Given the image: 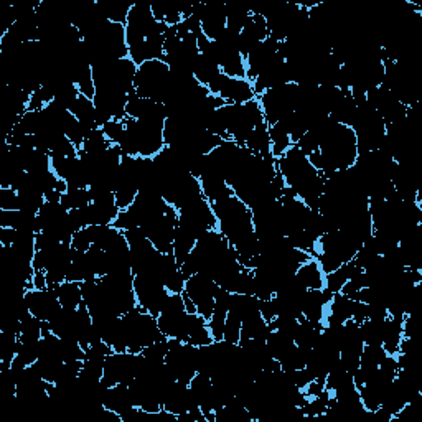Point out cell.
<instances>
[{"label":"cell","instance_id":"6da1fadb","mask_svg":"<svg viewBox=\"0 0 422 422\" xmlns=\"http://www.w3.org/2000/svg\"><path fill=\"white\" fill-rule=\"evenodd\" d=\"M318 152L322 155V170L320 173L323 177L353 167L358 157L355 130L350 125L335 123L328 134L325 135L323 142L320 144Z\"/></svg>","mask_w":422,"mask_h":422},{"label":"cell","instance_id":"7a4b0ae2","mask_svg":"<svg viewBox=\"0 0 422 422\" xmlns=\"http://www.w3.org/2000/svg\"><path fill=\"white\" fill-rule=\"evenodd\" d=\"M223 123L226 128L228 139L235 140L237 145L244 147L246 139L249 137L251 130L264 120L263 108L258 98L244 104H225L218 109Z\"/></svg>","mask_w":422,"mask_h":422},{"label":"cell","instance_id":"3957f363","mask_svg":"<svg viewBox=\"0 0 422 422\" xmlns=\"http://www.w3.org/2000/svg\"><path fill=\"white\" fill-rule=\"evenodd\" d=\"M120 318L124 323L128 352L130 353H140L145 347L165 338L159 328L157 318L140 309L139 305L130 312L124 314Z\"/></svg>","mask_w":422,"mask_h":422},{"label":"cell","instance_id":"277c9868","mask_svg":"<svg viewBox=\"0 0 422 422\" xmlns=\"http://www.w3.org/2000/svg\"><path fill=\"white\" fill-rule=\"evenodd\" d=\"M170 68L163 60H150L137 68L134 81L135 94L144 99H154L163 104L168 94Z\"/></svg>","mask_w":422,"mask_h":422},{"label":"cell","instance_id":"5b68a950","mask_svg":"<svg viewBox=\"0 0 422 422\" xmlns=\"http://www.w3.org/2000/svg\"><path fill=\"white\" fill-rule=\"evenodd\" d=\"M261 108H263L264 120L268 125L278 124L285 116L294 113L299 103V86L297 82H287V85L278 86V88L268 89L258 98Z\"/></svg>","mask_w":422,"mask_h":422},{"label":"cell","instance_id":"8992f818","mask_svg":"<svg viewBox=\"0 0 422 422\" xmlns=\"http://www.w3.org/2000/svg\"><path fill=\"white\" fill-rule=\"evenodd\" d=\"M168 353L165 356V365L170 368L177 381L190 385L197 375V355L198 347L185 343L178 338H168Z\"/></svg>","mask_w":422,"mask_h":422},{"label":"cell","instance_id":"52a82bcc","mask_svg":"<svg viewBox=\"0 0 422 422\" xmlns=\"http://www.w3.org/2000/svg\"><path fill=\"white\" fill-rule=\"evenodd\" d=\"M178 226L195 236L197 240L208 230H218V220L211 203L203 197L200 200L180 208L178 210Z\"/></svg>","mask_w":422,"mask_h":422},{"label":"cell","instance_id":"ba28073f","mask_svg":"<svg viewBox=\"0 0 422 422\" xmlns=\"http://www.w3.org/2000/svg\"><path fill=\"white\" fill-rule=\"evenodd\" d=\"M140 366V353L113 352L104 361L103 385L106 387L116 385H129L137 376Z\"/></svg>","mask_w":422,"mask_h":422},{"label":"cell","instance_id":"9c48e42d","mask_svg":"<svg viewBox=\"0 0 422 422\" xmlns=\"http://www.w3.org/2000/svg\"><path fill=\"white\" fill-rule=\"evenodd\" d=\"M218 284L213 280V278L205 273H197L192 275L190 279H187L185 283V292L188 297L192 299V302L195 304L197 314L201 315L205 320H210L213 315V309H215V294H216Z\"/></svg>","mask_w":422,"mask_h":422},{"label":"cell","instance_id":"30bf717a","mask_svg":"<svg viewBox=\"0 0 422 422\" xmlns=\"http://www.w3.org/2000/svg\"><path fill=\"white\" fill-rule=\"evenodd\" d=\"M60 287V285H58ZM58 287L48 285L46 289H28L25 292V302L30 309L33 317L50 322L61 310V304L58 300Z\"/></svg>","mask_w":422,"mask_h":422},{"label":"cell","instance_id":"8fae6325","mask_svg":"<svg viewBox=\"0 0 422 422\" xmlns=\"http://www.w3.org/2000/svg\"><path fill=\"white\" fill-rule=\"evenodd\" d=\"M226 30V6L205 4L201 13V32L208 40L215 42Z\"/></svg>","mask_w":422,"mask_h":422},{"label":"cell","instance_id":"7c38bea8","mask_svg":"<svg viewBox=\"0 0 422 422\" xmlns=\"http://www.w3.org/2000/svg\"><path fill=\"white\" fill-rule=\"evenodd\" d=\"M221 99H225L226 104H244L256 99L254 88L249 80H241V77H230L226 76L225 85L220 91Z\"/></svg>","mask_w":422,"mask_h":422},{"label":"cell","instance_id":"4fadbf2b","mask_svg":"<svg viewBox=\"0 0 422 422\" xmlns=\"http://www.w3.org/2000/svg\"><path fill=\"white\" fill-rule=\"evenodd\" d=\"M333 294L328 289H307L304 297V318L310 322H323Z\"/></svg>","mask_w":422,"mask_h":422},{"label":"cell","instance_id":"5bb4252c","mask_svg":"<svg viewBox=\"0 0 422 422\" xmlns=\"http://www.w3.org/2000/svg\"><path fill=\"white\" fill-rule=\"evenodd\" d=\"M103 406L119 416L135 407L132 397H130L129 385H116L108 387L103 396Z\"/></svg>","mask_w":422,"mask_h":422},{"label":"cell","instance_id":"9a60e30c","mask_svg":"<svg viewBox=\"0 0 422 422\" xmlns=\"http://www.w3.org/2000/svg\"><path fill=\"white\" fill-rule=\"evenodd\" d=\"M353 302L350 297L343 295L342 292L333 294L332 300H330L328 309H327V315H325L323 323L325 325H342L352 320V314H353Z\"/></svg>","mask_w":422,"mask_h":422},{"label":"cell","instance_id":"2e32d148","mask_svg":"<svg viewBox=\"0 0 422 422\" xmlns=\"http://www.w3.org/2000/svg\"><path fill=\"white\" fill-rule=\"evenodd\" d=\"M201 193L210 203L225 200V198L235 195L232 190L228 185L225 177L218 175V173H206V175L200 177Z\"/></svg>","mask_w":422,"mask_h":422},{"label":"cell","instance_id":"e0dca14e","mask_svg":"<svg viewBox=\"0 0 422 422\" xmlns=\"http://www.w3.org/2000/svg\"><path fill=\"white\" fill-rule=\"evenodd\" d=\"M98 279L94 269L91 268L88 256L86 252L73 249V259L70 268L66 271V280L68 283H85V280Z\"/></svg>","mask_w":422,"mask_h":422},{"label":"cell","instance_id":"ac0fdd59","mask_svg":"<svg viewBox=\"0 0 422 422\" xmlns=\"http://www.w3.org/2000/svg\"><path fill=\"white\" fill-rule=\"evenodd\" d=\"M70 113L75 116L77 123H80L86 130H88V132H91V130H96V129H101L98 125V120H96V108H94L93 99L80 94V98L76 99V103L70 108Z\"/></svg>","mask_w":422,"mask_h":422},{"label":"cell","instance_id":"d6986e66","mask_svg":"<svg viewBox=\"0 0 422 422\" xmlns=\"http://www.w3.org/2000/svg\"><path fill=\"white\" fill-rule=\"evenodd\" d=\"M323 327H325L323 322H310L307 318H300L299 328L294 337V343L300 348L312 350L315 343L318 342L320 335H322Z\"/></svg>","mask_w":422,"mask_h":422},{"label":"cell","instance_id":"ffe728a7","mask_svg":"<svg viewBox=\"0 0 422 422\" xmlns=\"http://www.w3.org/2000/svg\"><path fill=\"white\" fill-rule=\"evenodd\" d=\"M244 147L249 149L252 154L261 155V157H268L271 154V137H269V125L266 120L259 123L254 129L251 130L249 137L246 139Z\"/></svg>","mask_w":422,"mask_h":422},{"label":"cell","instance_id":"44dd1931","mask_svg":"<svg viewBox=\"0 0 422 422\" xmlns=\"http://www.w3.org/2000/svg\"><path fill=\"white\" fill-rule=\"evenodd\" d=\"M295 278L305 289H325V274L314 258L300 266Z\"/></svg>","mask_w":422,"mask_h":422},{"label":"cell","instance_id":"7402d4cb","mask_svg":"<svg viewBox=\"0 0 422 422\" xmlns=\"http://www.w3.org/2000/svg\"><path fill=\"white\" fill-rule=\"evenodd\" d=\"M271 332H273V328H271V325L261 317V314L251 315V317L242 320L241 323V340H249V338L266 340Z\"/></svg>","mask_w":422,"mask_h":422},{"label":"cell","instance_id":"603a6c76","mask_svg":"<svg viewBox=\"0 0 422 422\" xmlns=\"http://www.w3.org/2000/svg\"><path fill=\"white\" fill-rule=\"evenodd\" d=\"M361 271L363 269L358 268V266L353 263V259H352L350 263H345L338 269H335L333 273L325 275V289H328L332 294L340 292L347 280H350L353 275L361 273Z\"/></svg>","mask_w":422,"mask_h":422},{"label":"cell","instance_id":"cb8c5ba5","mask_svg":"<svg viewBox=\"0 0 422 422\" xmlns=\"http://www.w3.org/2000/svg\"><path fill=\"white\" fill-rule=\"evenodd\" d=\"M96 4L109 22L120 23V25H125L130 8L134 6V4L124 2V0H98Z\"/></svg>","mask_w":422,"mask_h":422},{"label":"cell","instance_id":"d4e9b609","mask_svg":"<svg viewBox=\"0 0 422 422\" xmlns=\"http://www.w3.org/2000/svg\"><path fill=\"white\" fill-rule=\"evenodd\" d=\"M230 312L241 318V322L251 315L259 314V299L247 294H231Z\"/></svg>","mask_w":422,"mask_h":422},{"label":"cell","instance_id":"484cf974","mask_svg":"<svg viewBox=\"0 0 422 422\" xmlns=\"http://www.w3.org/2000/svg\"><path fill=\"white\" fill-rule=\"evenodd\" d=\"M402 340V318H386L385 338H383V348L387 355L396 356L399 352V343Z\"/></svg>","mask_w":422,"mask_h":422},{"label":"cell","instance_id":"4316f807","mask_svg":"<svg viewBox=\"0 0 422 422\" xmlns=\"http://www.w3.org/2000/svg\"><path fill=\"white\" fill-rule=\"evenodd\" d=\"M266 345H268V350L271 353V356L274 358L275 361H283L285 356L289 355L290 352L295 348V343L292 338L285 337V335L279 333L278 330H273L269 333V337L266 338Z\"/></svg>","mask_w":422,"mask_h":422},{"label":"cell","instance_id":"83f0119b","mask_svg":"<svg viewBox=\"0 0 422 422\" xmlns=\"http://www.w3.org/2000/svg\"><path fill=\"white\" fill-rule=\"evenodd\" d=\"M195 244H197V237L193 235H190L188 231L182 230V228L178 226V223H177L175 236H173L172 252H173V256H175L178 266H180L183 261H185L187 256L193 251Z\"/></svg>","mask_w":422,"mask_h":422},{"label":"cell","instance_id":"f1b7e54d","mask_svg":"<svg viewBox=\"0 0 422 422\" xmlns=\"http://www.w3.org/2000/svg\"><path fill=\"white\" fill-rule=\"evenodd\" d=\"M111 145L114 144L109 142L108 137H106L103 132V129H96V130H91V132H88V135H86L85 144H82L80 152L91 155V157H99V155L108 152Z\"/></svg>","mask_w":422,"mask_h":422},{"label":"cell","instance_id":"f546056e","mask_svg":"<svg viewBox=\"0 0 422 422\" xmlns=\"http://www.w3.org/2000/svg\"><path fill=\"white\" fill-rule=\"evenodd\" d=\"M58 300H60L63 309L77 310L82 304V292L80 283H68L65 280L58 287Z\"/></svg>","mask_w":422,"mask_h":422},{"label":"cell","instance_id":"4dcf8cb0","mask_svg":"<svg viewBox=\"0 0 422 422\" xmlns=\"http://www.w3.org/2000/svg\"><path fill=\"white\" fill-rule=\"evenodd\" d=\"M269 137H271V154L274 159L283 157L287 150L292 147V140L287 130H285L280 124L269 125Z\"/></svg>","mask_w":422,"mask_h":422},{"label":"cell","instance_id":"1f68e13d","mask_svg":"<svg viewBox=\"0 0 422 422\" xmlns=\"http://www.w3.org/2000/svg\"><path fill=\"white\" fill-rule=\"evenodd\" d=\"M251 11L240 4H232V6H226V28L228 30L241 33L242 28L246 27V23L251 18Z\"/></svg>","mask_w":422,"mask_h":422},{"label":"cell","instance_id":"d6a6232c","mask_svg":"<svg viewBox=\"0 0 422 422\" xmlns=\"http://www.w3.org/2000/svg\"><path fill=\"white\" fill-rule=\"evenodd\" d=\"M220 73V66L215 65V63L210 60H206V58L201 55L198 56L195 65H193V76H195V80L200 82L201 86H206V88Z\"/></svg>","mask_w":422,"mask_h":422},{"label":"cell","instance_id":"836d02e7","mask_svg":"<svg viewBox=\"0 0 422 422\" xmlns=\"http://www.w3.org/2000/svg\"><path fill=\"white\" fill-rule=\"evenodd\" d=\"M385 320H366L363 322L361 327V337L365 345H383V338H385Z\"/></svg>","mask_w":422,"mask_h":422},{"label":"cell","instance_id":"e575fe53","mask_svg":"<svg viewBox=\"0 0 422 422\" xmlns=\"http://www.w3.org/2000/svg\"><path fill=\"white\" fill-rule=\"evenodd\" d=\"M40 340H30V338H20L18 337V350L15 358L20 360L23 365L32 366L35 365L38 356H40Z\"/></svg>","mask_w":422,"mask_h":422},{"label":"cell","instance_id":"d590c367","mask_svg":"<svg viewBox=\"0 0 422 422\" xmlns=\"http://www.w3.org/2000/svg\"><path fill=\"white\" fill-rule=\"evenodd\" d=\"M60 203L66 210H76V208L88 206L91 203L88 188H68L61 195Z\"/></svg>","mask_w":422,"mask_h":422},{"label":"cell","instance_id":"8d00e7d4","mask_svg":"<svg viewBox=\"0 0 422 422\" xmlns=\"http://www.w3.org/2000/svg\"><path fill=\"white\" fill-rule=\"evenodd\" d=\"M86 256H88L91 268L94 269V273L98 278H103L109 273V261H108V254H106V251L103 247L99 246H91L89 251L86 252Z\"/></svg>","mask_w":422,"mask_h":422},{"label":"cell","instance_id":"74e56055","mask_svg":"<svg viewBox=\"0 0 422 422\" xmlns=\"http://www.w3.org/2000/svg\"><path fill=\"white\" fill-rule=\"evenodd\" d=\"M387 356L383 345H365L360 358V365L378 368L381 365V361Z\"/></svg>","mask_w":422,"mask_h":422},{"label":"cell","instance_id":"f35d334b","mask_svg":"<svg viewBox=\"0 0 422 422\" xmlns=\"http://www.w3.org/2000/svg\"><path fill=\"white\" fill-rule=\"evenodd\" d=\"M241 318L236 317L235 314L228 312L226 317V323H225V335H223V340L235 343V345H240L241 340Z\"/></svg>","mask_w":422,"mask_h":422},{"label":"cell","instance_id":"ab89813d","mask_svg":"<svg viewBox=\"0 0 422 422\" xmlns=\"http://www.w3.org/2000/svg\"><path fill=\"white\" fill-rule=\"evenodd\" d=\"M299 322L300 318H294V317H275L274 322H271V328L278 330L279 333L285 335V337L292 338L295 337V332L299 328Z\"/></svg>","mask_w":422,"mask_h":422},{"label":"cell","instance_id":"60d3db41","mask_svg":"<svg viewBox=\"0 0 422 422\" xmlns=\"http://www.w3.org/2000/svg\"><path fill=\"white\" fill-rule=\"evenodd\" d=\"M0 210H20V198L17 190L0 187Z\"/></svg>","mask_w":422,"mask_h":422},{"label":"cell","instance_id":"b9f144b4","mask_svg":"<svg viewBox=\"0 0 422 422\" xmlns=\"http://www.w3.org/2000/svg\"><path fill=\"white\" fill-rule=\"evenodd\" d=\"M103 132L111 144L118 145L120 142V139H123V135L125 132V124L124 120H109L108 124L103 125Z\"/></svg>","mask_w":422,"mask_h":422},{"label":"cell","instance_id":"7bdbcfd3","mask_svg":"<svg viewBox=\"0 0 422 422\" xmlns=\"http://www.w3.org/2000/svg\"><path fill=\"white\" fill-rule=\"evenodd\" d=\"M70 244H71L73 249L81 251V252H88L89 247L93 246V244H91V240H89V236H88V232H86V230L76 231L71 237Z\"/></svg>","mask_w":422,"mask_h":422},{"label":"cell","instance_id":"ee69618b","mask_svg":"<svg viewBox=\"0 0 422 422\" xmlns=\"http://www.w3.org/2000/svg\"><path fill=\"white\" fill-rule=\"evenodd\" d=\"M259 314H261V317H263L268 323L274 322L275 317H278V314H275V307H274L273 299L259 300Z\"/></svg>","mask_w":422,"mask_h":422},{"label":"cell","instance_id":"f6af8a7d","mask_svg":"<svg viewBox=\"0 0 422 422\" xmlns=\"http://www.w3.org/2000/svg\"><path fill=\"white\" fill-rule=\"evenodd\" d=\"M15 240V230L13 228H0V244L12 246Z\"/></svg>","mask_w":422,"mask_h":422},{"label":"cell","instance_id":"bcb514c9","mask_svg":"<svg viewBox=\"0 0 422 422\" xmlns=\"http://www.w3.org/2000/svg\"><path fill=\"white\" fill-rule=\"evenodd\" d=\"M48 283H46V275L45 271H35V275L32 279V289H46Z\"/></svg>","mask_w":422,"mask_h":422}]
</instances>
